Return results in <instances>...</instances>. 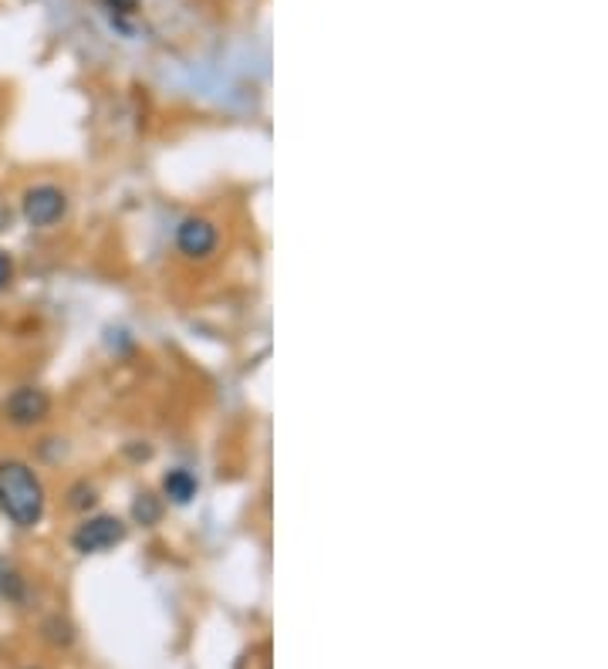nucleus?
Wrapping results in <instances>:
<instances>
[{
    "mask_svg": "<svg viewBox=\"0 0 608 669\" xmlns=\"http://www.w3.org/2000/svg\"><path fill=\"white\" fill-rule=\"evenodd\" d=\"M48 507V490L31 463L24 460H0V514L21 531L38 528Z\"/></svg>",
    "mask_w": 608,
    "mask_h": 669,
    "instance_id": "f257e3e1",
    "label": "nucleus"
},
{
    "mask_svg": "<svg viewBox=\"0 0 608 669\" xmlns=\"http://www.w3.org/2000/svg\"><path fill=\"white\" fill-rule=\"evenodd\" d=\"M0 409H4V419L14 426V430H34V426H44L51 419L55 399H51V392L41 386H17L7 392V399Z\"/></svg>",
    "mask_w": 608,
    "mask_h": 669,
    "instance_id": "f03ea898",
    "label": "nucleus"
},
{
    "mask_svg": "<svg viewBox=\"0 0 608 669\" xmlns=\"http://www.w3.org/2000/svg\"><path fill=\"white\" fill-rule=\"evenodd\" d=\"M129 538V524L115 514H95L85 517L75 531H71V548L78 555H102V551H112Z\"/></svg>",
    "mask_w": 608,
    "mask_h": 669,
    "instance_id": "7ed1b4c3",
    "label": "nucleus"
},
{
    "mask_svg": "<svg viewBox=\"0 0 608 669\" xmlns=\"http://www.w3.org/2000/svg\"><path fill=\"white\" fill-rule=\"evenodd\" d=\"M68 213V196L65 190H58L55 183H38L28 186L21 196V217L34 230H51L65 220Z\"/></svg>",
    "mask_w": 608,
    "mask_h": 669,
    "instance_id": "20e7f679",
    "label": "nucleus"
},
{
    "mask_svg": "<svg viewBox=\"0 0 608 669\" xmlns=\"http://www.w3.org/2000/svg\"><path fill=\"white\" fill-rule=\"evenodd\" d=\"M220 247V230L210 217H186L176 230V251L186 261H207Z\"/></svg>",
    "mask_w": 608,
    "mask_h": 669,
    "instance_id": "39448f33",
    "label": "nucleus"
},
{
    "mask_svg": "<svg viewBox=\"0 0 608 669\" xmlns=\"http://www.w3.org/2000/svg\"><path fill=\"white\" fill-rule=\"evenodd\" d=\"M196 490H200V484H196V477L190 474V470H169V474L163 477L166 501H173V504H180V507L193 501Z\"/></svg>",
    "mask_w": 608,
    "mask_h": 669,
    "instance_id": "423d86ee",
    "label": "nucleus"
},
{
    "mask_svg": "<svg viewBox=\"0 0 608 669\" xmlns=\"http://www.w3.org/2000/svg\"><path fill=\"white\" fill-rule=\"evenodd\" d=\"M0 599H7L14 605L28 602V582H24V575L17 572L7 558H0Z\"/></svg>",
    "mask_w": 608,
    "mask_h": 669,
    "instance_id": "0eeeda50",
    "label": "nucleus"
},
{
    "mask_svg": "<svg viewBox=\"0 0 608 669\" xmlns=\"http://www.w3.org/2000/svg\"><path fill=\"white\" fill-rule=\"evenodd\" d=\"M132 517H136L139 524H156L159 517H163V504L152 494H139L136 504H132Z\"/></svg>",
    "mask_w": 608,
    "mask_h": 669,
    "instance_id": "6e6552de",
    "label": "nucleus"
},
{
    "mask_svg": "<svg viewBox=\"0 0 608 669\" xmlns=\"http://www.w3.org/2000/svg\"><path fill=\"white\" fill-rule=\"evenodd\" d=\"M98 501V490L88 484V480H78V484H71L68 490V507L71 511H88Z\"/></svg>",
    "mask_w": 608,
    "mask_h": 669,
    "instance_id": "1a4fd4ad",
    "label": "nucleus"
},
{
    "mask_svg": "<svg viewBox=\"0 0 608 669\" xmlns=\"http://www.w3.org/2000/svg\"><path fill=\"white\" fill-rule=\"evenodd\" d=\"M14 281V257L7 251H0V291H7Z\"/></svg>",
    "mask_w": 608,
    "mask_h": 669,
    "instance_id": "9d476101",
    "label": "nucleus"
},
{
    "mask_svg": "<svg viewBox=\"0 0 608 669\" xmlns=\"http://www.w3.org/2000/svg\"><path fill=\"white\" fill-rule=\"evenodd\" d=\"M31 669H38V666H31Z\"/></svg>",
    "mask_w": 608,
    "mask_h": 669,
    "instance_id": "9b49d317",
    "label": "nucleus"
}]
</instances>
